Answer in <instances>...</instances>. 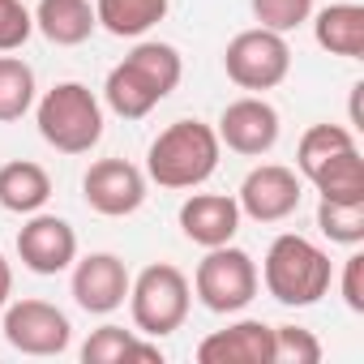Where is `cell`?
Wrapping results in <instances>:
<instances>
[{"label": "cell", "instance_id": "cell-11", "mask_svg": "<svg viewBox=\"0 0 364 364\" xmlns=\"http://www.w3.org/2000/svg\"><path fill=\"white\" fill-rule=\"evenodd\" d=\"M18 257L31 274H65L77 262V232L60 215L35 210L18 232Z\"/></svg>", "mask_w": 364, "mask_h": 364}, {"label": "cell", "instance_id": "cell-18", "mask_svg": "<svg viewBox=\"0 0 364 364\" xmlns=\"http://www.w3.org/2000/svg\"><path fill=\"white\" fill-rule=\"evenodd\" d=\"M52 198V176L31 163V159H14L0 167V206L9 215H35L43 210Z\"/></svg>", "mask_w": 364, "mask_h": 364}, {"label": "cell", "instance_id": "cell-19", "mask_svg": "<svg viewBox=\"0 0 364 364\" xmlns=\"http://www.w3.org/2000/svg\"><path fill=\"white\" fill-rule=\"evenodd\" d=\"M171 9V0H95V18L116 39H141Z\"/></svg>", "mask_w": 364, "mask_h": 364}, {"label": "cell", "instance_id": "cell-1", "mask_svg": "<svg viewBox=\"0 0 364 364\" xmlns=\"http://www.w3.org/2000/svg\"><path fill=\"white\" fill-rule=\"evenodd\" d=\"M185 77V60L171 43L159 39H141L103 82V103L120 116V120H141L150 116Z\"/></svg>", "mask_w": 364, "mask_h": 364}, {"label": "cell", "instance_id": "cell-14", "mask_svg": "<svg viewBox=\"0 0 364 364\" xmlns=\"http://www.w3.org/2000/svg\"><path fill=\"white\" fill-rule=\"evenodd\" d=\"M180 232L198 249H219L232 245L240 232V206L228 193H193L180 206Z\"/></svg>", "mask_w": 364, "mask_h": 364}, {"label": "cell", "instance_id": "cell-13", "mask_svg": "<svg viewBox=\"0 0 364 364\" xmlns=\"http://www.w3.org/2000/svg\"><path fill=\"white\" fill-rule=\"evenodd\" d=\"M129 266L116 257V253H86L82 262H73V300L77 309L95 313V317H107L116 313L124 300H129Z\"/></svg>", "mask_w": 364, "mask_h": 364}, {"label": "cell", "instance_id": "cell-28", "mask_svg": "<svg viewBox=\"0 0 364 364\" xmlns=\"http://www.w3.org/2000/svg\"><path fill=\"white\" fill-rule=\"evenodd\" d=\"M343 300L351 313H364V257L360 253L343 262Z\"/></svg>", "mask_w": 364, "mask_h": 364}, {"label": "cell", "instance_id": "cell-21", "mask_svg": "<svg viewBox=\"0 0 364 364\" xmlns=\"http://www.w3.org/2000/svg\"><path fill=\"white\" fill-rule=\"evenodd\" d=\"M82 360L86 364H124V360H163V351H159V343H141L124 326H99L82 343Z\"/></svg>", "mask_w": 364, "mask_h": 364}, {"label": "cell", "instance_id": "cell-15", "mask_svg": "<svg viewBox=\"0 0 364 364\" xmlns=\"http://www.w3.org/2000/svg\"><path fill=\"white\" fill-rule=\"evenodd\" d=\"M202 364H274V326L266 321H236L228 330H215L198 343Z\"/></svg>", "mask_w": 364, "mask_h": 364}, {"label": "cell", "instance_id": "cell-6", "mask_svg": "<svg viewBox=\"0 0 364 364\" xmlns=\"http://www.w3.org/2000/svg\"><path fill=\"white\" fill-rule=\"evenodd\" d=\"M257 287H262L257 262H253L245 249H236V245L206 249V257L198 262V274H193L198 300H202L210 313H219V317L249 309L253 296H257Z\"/></svg>", "mask_w": 364, "mask_h": 364}, {"label": "cell", "instance_id": "cell-20", "mask_svg": "<svg viewBox=\"0 0 364 364\" xmlns=\"http://www.w3.org/2000/svg\"><path fill=\"white\" fill-rule=\"evenodd\" d=\"M309 185L326 202H364V159H360V146H347L334 159H326L309 176Z\"/></svg>", "mask_w": 364, "mask_h": 364}, {"label": "cell", "instance_id": "cell-23", "mask_svg": "<svg viewBox=\"0 0 364 364\" xmlns=\"http://www.w3.org/2000/svg\"><path fill=\"white\" fill-rule=\"evenodd\" d=\"M347 146H355V137H351L343 124H313V129H304V137H300V146H296V167H300V176L309 180L326 159H334V154L347 150Z\"/></svg>", "mask_w": 364, "mask_h": 364}, {"label": "cell", "instance_id": "cell-16", "mask_svg": "<svg viewBox=\"0 0 364 364\" xmlns=\"http://www.w3.org/2000/svg\"><path fill=\"white\" fill-rule=\"evenodd\" d=\"M31 18H35V31L56 48H82L99 31L90 0H39Z\"/></svg>", "mask_w": 364, "mask_h": 364}, {"label": "cell", "instance_id": "cell-10", "mask_svg": "<svg viewBox=\"0 0 364 364\" xmlns=\"http://www.w3.org/2000/svg\"><path fill=\"white\" fill-rule=\"evenodd\" d=\"M300 198H304V185L300 176L283 163H262L245 176V185L236 193V206L240 215H249L253 223H283L300 210Z\"/></svg>", "mask_w": 364, "mask_h": 364}, {"label": "cell", "instance_id": "cell-4", "mask_svg": "<svg viewBox=\"0 0 364 364\" xmlns=\"http://www.w3.org/2000/svg\"><path fill=\"white\" fill-rule=\"evenodd\" d=\"M35 120L39 137L60 154H90L103 141V103L82 82H56L39 99Z\"/></svg>", "mask_w": 364, "mask_h": 364}, {"label": "cell", "instance_id": "cell-12", "mask_svg": "<svg viewBox=\"0 0 364 364\" xmlns=\"http://www.w3.org/2000/svg\"><path fill=\"white\" fill-rule=\"evenodd\" d=\"M279 129H283L279 112L262 95H245V99H236V103L223 107L215 133H219V141L228 150H236L245 159H262V154H270L279 146Z\"/></svg>", "mask_w": 364, "mask_h": 364}, {"label": "cell", "instance_id": "cell-17", "mask_svg": "<svg viewBox=\"0 0 364 364\" xmlns=\"http://www.w3.org/2000/svg\"><path fill=\"white\" fill-rule=\"evenodd\" d=\"M313 39L321 52L343 56V60H360L364 56V5H326L313 18Z\"/></svg>", "mask_w": 364, "mask_h": 364}, {"label": "cell", "instance_id": "cell-3", "mask_svg": "<svg viewBox=\"0 0 364 364\" xmlns=\"http://www.w3.org/2000/svg\"><path fill=\"white\" fill-rule=\"evenodd\" d=\"M262 283L279 304L309 309L330 291V253L296 232L274 236L262 262Z\"/></svg>", "mask_w": 364, "mask_h": 364}, {"label": "cell", "instance_id": "cell-5", "mask_svg": "<svg viewBox=\"0 0 364 364\" xmlns=\"http://www.w3.org/2000/svg\"><path fill=\"white\" fill-rule=\"evenodd\" d=\"M189 304H193V287L171 262H154L129 283L133 326L141 334H150V338L176 334L180 326H185V317H189Z\"/></svg>", "mask_w": 364, "mask_h": 364}, {"label": "cell", "instance_id": "cell-9", "mask_svg": "<svg viewBox=\"0 0 364 364\" xmlns=\"http://www.w3.org/2000/svg\"><path fill=\"white\" fill-rule=\"evenodd\" d=\"M82 198L103 219L137 215L141 202H146V171L133 167L129 159H99L82 176Z\"/></svg>", "mask_w": 364, "mask_h": 364}, {"label": "cell", "instance_id": "cell-27", "mask_svg": "<svg viewBox=\"0 0 364 364\" xmlns=\"http://www.w3.org/2000/svg\"><path fill=\"white\" fill-rule=\"evenodd\" d=\"M35 35V18L22 0H0V52H18Z\"/></svg>", "mask_w": 364, "mask_h": 364}, {"label": "cell", "instance_id": "cell-24", "mask_svg": "<svg viewBox=\"0 0 364 364\" xmlns=\"http://www.w3.org/2000/svg\"><path fill=\"white\" fill-rule=\"evenodd\" d=\"M317 228L330 245H343V249L364 245V202H326L321 198Z\"/></svg>", "mask_w": 364, "mask_h": 364}, {"label": "cell", "instance_id": "cell-7", "mask_svg": "<svg viewBox=\"0 0 364 364\" xmlns=\"http://www.w3.org/2000/svg\"><path fill=\"white\" fill-rule=\"evenodd\" d=\"M223 69L240 90H274V86H283L287 73H291L287 35H274L266 26L240 31L223 52Z\"/></svg>", "mask_w": 364, "mask_h": 364}, {"label": "cell", "instance_id": "cell-25", "mask_svg": "<svg viewBox=\"0 0 364 364\" xmlns=\"http://www.w3.org/2000/svg\"><path fill=\"white\" fill-rule=\"evenodd\" d=\"M249 5H253V18L274 35H291L313 18V0H249Z\"/></svg>", "mask_w": 364, "mask_h": 364}, {"label": "cell", "instance_id": "cell-22", "mask_svg": "<svg viewBox=\"0 0 364 364\" xmlns=\"http://www.w3.org/2000/svg\"><path fill=\"white\" fill-rule=\"evenodd\" d=\"M35 107V69L22 56L0 52V124H14Z\"/></svg>", "mask_w": 364, "mask_h": 364}, {"label": "cell", "instance_id": "cell-8", "mask_svg": "<svg viewBox=\"0 0 364 364\" xmlns=\"http://www.w3.org/2000/svg\"><path fill=\"white\" fill-rule=\"evenodd\" d=\"M5 343L22 355H60L73 343V321L48 300H9L5 304Z\"/></svg>", "mask_w": 364, "mask_h": 364}, {"label": "cell", "instance_id": "cell-2", "mask_svg": "<svg viewBox=\"0 0 364 364\" xmlns=\"http://www.w3.org/2000/svg\"><path fill=\"white\" fill-rule=\"evenodd\" d=\"M223 141L202 120H176L167 124L146 150V176L159 189H198L219 171Z\"/></svg>", "mask_w": 364, "mask_h": 364}, {"label": "cell", "instance_id": "cell-29", "mask_svg": "<svg viewBox=\"0 0 364 364\" xmlns=\"http://www.w3.org/2000/svg\"><path fill=\"white\" fill-rule=\"evenodd\" d=\"M9 296H14V266L5 262V253H0V309L9 304Z\"/></svg>", "mask_w": 364, "mask_h": 364}, {"label": "cell", "instance_id": "cell-26", "mask_svg": "<svg viewBox=\"0 0 364 364\" xmlns=\"http://www.w3.org/2000/svg\"><path fill=\"white\" fill-rule=\"evenodd\" d=\"M321 343L304 326H274V364H317Z\"/></svg>", "mask_w": 364, "mask_h": 364}]
</instances>
